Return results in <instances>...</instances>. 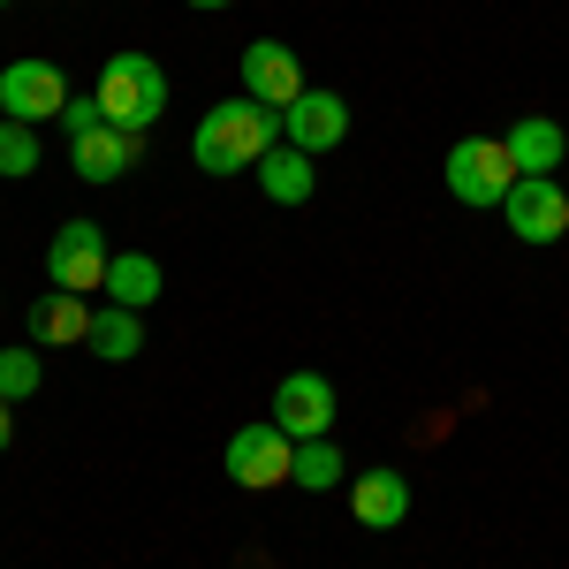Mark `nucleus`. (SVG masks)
Instances as JSON below:
<instances>
[{
    "label": "nucleus",
    "instance_id": "obj_1",
    "mask_svg": "<svg viewBox=\"0 0 569 569\" xmlns=\"http://www.w3.org/2000/svg\"><path fill=\"white\" fill-rule=\"evenodd\" d=\"M273 144H281V114L236 91V99L206 107V122H198V137H190V160H198L206 176H251Z\"/></svg>",
    "mask_w": 569,
    "mask_h": 569
},
{
    "label": "nucleus",
    "instance_id": "obj_2",
    "mask_svg": "<svg viewBox=\"0 0 569 569\" xmlns=\"http://www.w3.org/2000/svg\"><path fill=\"white\" fill-rule=\"evenodd\" d=\"M91 99H99V114L114 122V130L144 137L160 114H168V69L152 61V53H107L99 61V84H91Z\"/></svg>",
    "mask_w": 569,
    "mask_h": 569
},
{
    "label": "nucleus",
    "instance_id": "obj_3",
    "mask_svg": "<svg viewBox=\"0 0 569 569\" xmlns=\"http://www.w3.org/2000/svg\"><path fill=\"white\" fill-rule=\"evenodd\" d=\"M509 190H517V160H509L501 137H463V144H448V198H456V206L486 213V206H501Z\"/></svg>",
    "mask_w": 569,
    "mask_h": 569
},
{
    "label": "nucleus",
    "instance_id": "obj_4",
    "mask_svg": "<svg viewBox=\"0 0 569 569\" xmlns=\"http://www.w3.org/2000/svg\"><path fill=\"white\" fill-rule=\"evenodd\" d=\"M107 228L99 220H61L53 228V243H46V281L53 289H69V297H84V289H107Z\"/></svg>",
    "mask_w": 569,
    "mask_h": 569
},
{
    "label": "nucleus",
    "instance_id": "obj_5",
    "mask_svg": "<svg viewBox=\"0 0 569 569\" xmlns=\"http://www.w3.org/2000/svg\"><path fill=\"white\" fill-rule=\"evenodd\" d=\"M228 479L243 486V493H273V486H289V479H297V440L281 433L273 418L243 426V433L228 440Z\"/></svg>",
    "mask_w": 569,
    "mask_h": 569
},
{
    "label": "nucleus",
    "instance_id": "obj_6",
    "mask_svg": "<svg viewBox=\"0 0 569 569\" xmlns=\"http://www.w3.org/2000/svg\"><path fill=\"white\" fill-rule=\"evenodd\" d=\"M77 91H69V77L53 69V61H8L0 69V114L8 122H61V107H69Z\"/></svg>",
    "mask_w": 569,
    "mask_h": 569
},
{
    "label": "nucleus",
    "instance_id": "obj_7",
    "mask_svg": "<svg viewBox=\"0 0 569 569\" xmlns=\"http://www.w3.org/2000/svg\"><path fill=\"white\" fill-rule=\"evenodd\" d=\"M509 213V236L517 243H562L569 236V190L555 176H517V190L501 198Z\"/></svg>",
    "mask_w": 569,
    "mask_h": 569
},
{
    "label": "nucleus",
    "instance_id": "obj_8",
    "mask_svg": "<svg viewBox=\"0 0 569 569\" xmlns=\"http://www.w3.org/2000/svg\"><path fill=\"white\" fill-rule=\"evenodd\" d=\"M335 410H342V402H335V380H327V372H289V380L273 388V410H266V418L289 440H327L335 433Z\"/></svg>",
    "mask_w": 569,
    "mask_h": 569
},
{
    "label": "nucleus",
    "instance_id": "obj_9",
    "mask_svg": "<svg viewBox=\"0 0 569 569\" xmlns=\"http://www.w3.org/2000/svg\"><path fill=\"white\" fill-rule=\"evenodd\" d=\"M305 61H297V46H281V39H251L243 46V99H259V107H297L305 99Z\"/></svg>",
    "mask_w": 569,
    "mask_h": 569
},
{
    "label": "nucleus",
    "instance_id": "obj_10",
    "mask_svg": "<svg viewBox=\"0 0 569 569\" xmlns=\"http://www.w3.org/2000/svg\"><path fill=\"white\" fill-rule=\"evenodd\" d=\"M350 137V99L342 91H305L297 107H281V144H297V152H335Z\"/></svg>",
    "mask_w": 569,
    "mask_h": 569
},
{
    "label": "nucleus",
    "instance_id": "obj_11",
    "mask_svg": "<svg viewBox=\"0 0 569 569\" xmlns=\"http://www.w3.org/2000/svg\"><path fill=\"white\" fill-rule=\"evenodd\" d=\"M137 152H144V137L114 130V122H99V130L69 137V168H77L84 182H122V176L137 168Z\"/></svg>",
    "mask_w": 569,
    "mask_h": 569
},
{
    "label": "nucleus",
    "instance_id": "obj_12",
    "mask_svg": "<svg viewBox=\"0 0 569 569\" xmlns=\"http://www.w3.org/2000/svg\"><path fill=\"white\" fill-rule=\"evenodd\" d=\"M350 517L365 531H395L402 517H410V479L388 471V463H380V471H357L350 479Z\"/></svg>",
    "mask_w": 569,
    "mask_h": 569
},
{
    "label": "nucleus",
    "instance_id": "obj_13",
    "mask_svg": "<svg viewBox=\"0 0 569 569\" xmlns=\"http://www.w3.org/2000/svg\"><path fill=\"white\" fill-rule=\"evenodd\" d=\"M23 335H31L39 350L91 342V305H84V297H69V289H46V297H31V311H23Z\"/></svg>",
    "mask_w": 569,
    "mask_h": 569
},
{
    "label": "nucleus",
    "instance_id": "obj_14",
    "mask_svg": "<svg viewBox=\"0 0 569 569\" xmlns=\"http://www.w3.org/2000/svg\"><path fill=\"white\" fill-rule=\"evenodd\" d=\"M509 160H517V176H555L569 160V130L555 122V114H525V122H509Z\"/></svg>",
    "mask_w": 569,
    "mask_h": 569
},
{
    "label": "nucleus",
    "instance_id": "obj_15",
    "mask_svg": "<svg viewBox=\"0 0 569 569\" xmlns=\"http://www.w3.org/2000/svg\"><path fill=\"white\" fill-rule=\"evenodd\" d=\"M251 176H259L266 206H311V190H319V168H311V152H297V144H273Z\"/></svg>",
    "mask_w": 569,
    "mask_h": 569
},
{
    "label": "nucleus",
    "instance_id": "obj_16",
    "mask_svg": "<svg viewBox=\"0 0 569 569\" xmlns=\"http://www.w3.org/2000/svg\"><path fill=\"white\" fill-rule=\"evenodd\" d=\"M160 289H168L160 259H144V251H114V266H107V305L152 311V305H160Z\"/></svg>",
    "mask_w": 569,
    "mask_h": 569
},
{
    "label": "nucleus",
    "instance_id": "obj_17",
    "mask_svg": "<svg viewBox=\"0 0 569 569\" xmlns=\"http://www.w3.org/2000/svg\"><path fill=\"white\" fill-rule=\"evenodd\" d=\"M91 357H107V365H130L137 350H144V311H122V305H107V311H91Z\"/></svg>",
    "mask_w": 569,
    "mask_h": 569
},
{
    "label": "nucleus",
    "instance_id": "obj_18",
    "mask_svg": "<svg viewBox=\"0 0 569 569\" xmlns=\"http://www.w3.org/2000/svg\"><path fill=\"white\" fill-rule=\"evenodd\" d=\"M342 479H350V463H342L335 433H327V440H297V479H289V486H305V493H327V486H342Z\"/></svg>",
    "mask_w": 569,
    "mask_h": 569
},
{
    "label": "nucleus",
    "instance_id": "obj_19",
    "mask_svg": "<svg viewBox=\"0 0 569 569\" xmlns=\"http://www.w3.org/2000/svg\"><path fill=\"white\" fill-rule=\"evenodd\" d=\"M39 388H46V357L39 350H23V342H16V350H0V402H16V410H23Z\"/></svg>",
    "mask_w": 569,
    "mask_h": 569
},
{
    "label": "nucleus",
    "instance_id": "obj_20",
    "mask_svg": "<svg viewBox=\"0 0 569 569\" xmlns=\"http://www.w3.org/2000/svg\"><path fill=\"white\" fill-rule=\"evenodd\" d=\"M39 130H31V122H8V114H0V176L8 182H23V176H39Z\"/></svg>",
    "mask_w": 569,
    "mask_h": 569
},
{
    "label": "nucleus",
    "instance_id": "obj_21",
    "mask_svg": "<svg viewBox=\"0 0 569 569\" xmlns=\"http://www.w3.org/2000/svg\"><path fill=\"white\" fill-rule=\"evenodd\" d=\"M99 122H107V114H99V99H91V91H84V99H69V107H61V130H69V137L99 130Z\"/></svg>",
    "mask_w": 569,
    "mask_h": 569
},
{
    "label": "nucleus",
    "instance_id": "obj_22",
    "mask_svg": "<svg viewBox=\"0 0 569 569\" xmlns=\"http://www.w3.org/2000/svg\"><path fill=\"white\" fill-rule=\"evenodd\" d=\"M8 433H16V402H0V456H8Z\"/></svg>",
    "mask_w": 569,
    "mask_h": 569
},
{
    "label": "nucleus",
    "instance_id": "obj_23",
    "mask_svg": "<svg viewBox=\"0 0 569 569\" xmlns=\"http://www.w3.org/2000/svg\"><path fill=\"white\" fill-rule=\"evenodd\" d=\"M182 8H206V16H213V8H236V0H182Z\"/></svg>",
    "mask_w": 569,
    "mask_h": 569
},
{
    "label": "nucleus",
    "instance_id": "obj_24",
    "mask_svg": "<svg viewBox=\"0 0 569 569\" xmlns=\"http://www.w3.org/2000/svg\"><path fill=\"white\" fill-rule=\"evenodd\" d=\"M0 8H8V0H0Z\"/></svg>",
    "mask_w": 569,
    "mask_h": 569
}]
</instances>
